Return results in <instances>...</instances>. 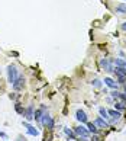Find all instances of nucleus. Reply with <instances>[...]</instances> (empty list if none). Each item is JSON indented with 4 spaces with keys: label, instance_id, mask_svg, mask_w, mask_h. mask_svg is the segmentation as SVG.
Returning a JSON list of instances; mask_svg holds the SVG:
<instances>
[{
    "label": "nucleus",
    "instance_id": "nucleus-22",
    "mask_svg": "<svg viewBox=\"0 0 126 141\" xmlns=\"http://www.w3.org/2000/svg\"><path fill=\"white\" fill-rule=\"evenodd\" d=\"M110 96H112V97H113V99H119V96H120V93H119V92H117V90H116V89H114V90H113V92H110Z\"/></svg>",
    "mask_w": 126,
    "mask_h": 141
},
{
    "label": "nucleus",
    "instance_id": "nucleus-21",
    "mask_svg": "<svg viewBox=\"0 0 126 141\" xmlns=\"http://www.w3.org/2000/svg\"><path fill=\"white\" fill-rule=\"evenodd\" d=\"M91 85L94 86V87H97V89H100V87H101V82L99 80V79H94V80L91 82Z\"/></svg>",
    "mask_w": 126,
    "mask_h": 141
},
{
    "label": "nucleus",
    "instance_id": "nucleus-16",
    "mask_svg": "<svg viewBox=\"0 0 126 141\" xmlns=\"http://www.w3.org/2000/svg\"><path fill=\"white\" fill-rule=\"evenodd\" d=\"M114 73H116V77H117V80H119V83L125 85L126 83V76H123L122 73H117V71H114Z\"/></svg>",
    "mask_w": 126,
    "mask_h": 141
},
{
    "label": "nucleus",
    "instance_id": "nucleus-12",
    "mask_svg": "<svg viewBox=\"0 0 126 141\" xmlns=\"http://www.w3.org/2000/svg\"><path fill=\"white\" fill-rule=\"evenodd\" d=\"M104 83H106L109 87H112V89H117V83L114 82L113 79H110V77H106V79H104Z\"/></svg>",
    "mask_w": 126,
    "mask_h": 141
},
{
    "label": "nucleus",
    "instance_id": "nucleus-17",
    "mask_svg": "<svg viewBox=\"0 0 126 141\" xmlns=\"http://www.w3.org/2000/svg\"><path fill=\"white\" fill-rule=\"evenodd\" d=\"M15 111H16L18 113H19V115H23V113H25V109L22 108V105H20L19 102H18V103L15 105Z\"/></svg>",
    "mask_w": 126,
    "mask_h": 141
},
{
    "label": "nucleus",
    "instance_id": "nucleus-24",
    "mask_svg": "<svg viewBox=\"0 0 126 141\" xmlns=\"http://www.w3.org/2000/svg\"><path fill=\"white\" fill-rule=\"evenodd\" d=\"M0 137L3 138V140H7V134H6V132H3V131H0Z\"/></svg>",
    "mask_w": 126,
    "mask_h": 141
},
{
    "label": "nucleus",
    "instance_id": "nucleus-18",
    "mask_svg": "<svg viewBox=\"0 0 126 141\" xmlns=\"http://www.w3.org/2000/svg\"><path fill=\"white\" fill-rule=\"evenodd\" d=\"M116 12H119V13H126V4H125V3L117 4V6H116Z\"/></svg>",
    "mask_w": 126,
    "mask_h": 141
},
{
    "label": "nucleus",
    "instance_id": "nucleus-5",
    "mask_svg": "<svg viewBox=\"0 0 126 141\" xmlns=\"http://www.w3.org/2000/svg\"><path fill=\"white\" fill-rule=\"evenodd\" d=\"M76 118H77V121H78V122H81V124H87V122H88L87 113H85L83 109H77V112H76Z\"/></svg>",
    "mask_w": 126,
    "mask_h": 141
},
{
    "label": "nucleus",
    "instance_id": "nucleus-28",
    "mask_svg": "<svg viewBox=\"0 0 126 141\" xmlns=\"http://www.w3.org/2000/svg\"><path fill=\"white\" fill-rule=\"evenodd\" d=\"M125 95H126V87H125Z\"/></svg>",
    "mask_w": 126,
    "mask_h": 141
},
{
    "label": "nucleus",
    "instance_id": "nucleus-11",
    "mask_svg": "<svg viewBox=\"0 0 126 141\" xmlns=\"http://www.w3.org/2000/svg\"><path fill=\"white\" fill-rule=\"evenodd\" d=\"M94 125H96V127H99V128H109L107 122L104 121L103 118H101V116H100V118H97V119L94 121Z\"/></svg>",
    "mask_w": 126,
    "mask_h": 141
},
{
    "label": "nucleus",
    "instance_id": "nucleus-13",
    "mask_svg": "<svg viewBox=\"0 0 126 141\" xmlns=\"http://www.w3.org/2000/svg\"><path fill=\"white\" fill-rule=\"evenodd\" d=\"M87 128H88V132H91V134H97V131H99L96 128L94 122H87Z\"/></svg>",
    "mask_w": 126,
    "mask_h": 141
},
{
    "label": "nucleus",
    "instance_id": "nucleus-26",
    "mask_svg": "<svg viewBox=\"0 0 126 141\" xmlns=\"http://www.w3.org/2000/svg\"><path fill=\"white\" fill-rule=\"evenodd\" d=\"M18 141H26V140L23 137H18Z\"/></svg>",
    "mask_w": 126,
    "mask_h": 141
},
{
    "label": "nucleus",
    "instance_id": "nucleus-23",
    "mask_svg": "<svg viewBox=\"0 0 126 141\" xmlns=\"http://www.w3.org/2000/svg\"><path fill=\"white\" fill-rule=\"evenodd\" d=\"M125 108H126V105H123L122 102H120V103H116V109L117 111H123Z\"/></svg>",
    "mask_w": 126,
    "mask_h": 141
},
{
    "label": "nucleus",
    "instance_id": "nucleus-20",
    "mask_svg": "<svg viewBox=\"0 0 126 141\" xmlns=\"http://www.w3.org/2000/svg\"><path fill=\"white\" fill-rule=\"evenodd\" d=\"M99 112H100V115H101V118H103V119H107V118H109V112H107L104 108H100V109H99Z\"/></svg>",
    "mask_w": 126,
    "mask_h": 141
},
{
    "label": "nucleus",
    "instance_id": "nucleus-9",
    "mask_svg": "<svg viewBox=\"0 0 126 141\" xmlns=\"http://www.w3.org/2000/svg\"><path fill=\"white\" fill-rule=\"evenodd\" d=\"M23 116L26 118V121H32V119H33V106H32V105H29V106H28V109L25 111Z\"/></svg>",
    "mask_w": 126,
    "mask_h": 141
},
{
    "label": "nucleus",
    "instance_id": "nucleus-15",
    "mask_svg": "<svg viewBox=\"0 0 126 141\" xmlns=\"http://www.w3.org/2000/svg\"><path fill=\"white\" fill-rule=\"evenodd\" d=\"M64 132H65V135H67L68 138H71V140H76V138H77L76 134H74V132L71 131L70 128H64Z\"/></svg>",
    "mask_w": 126,
    "mask_h": 141
},
{
    "label": "nucleus",
    "instance_id": "nucleus-7",
    "mask_svg": "<svg viewBox=\"0 0 126 141\" xmlns=\"http://www.w3.org/2000/svg\"><path fill=\"white\" fill-rule=\"evenodd\" d=\"M23 127H25L26 129H28V134L29 135H33V137H36V135L39 134V131L36 128H35L33 125H31V124H28L26 121H23Z\"/></svg>",
    "mask_w": 126,
    "mask_h": 141
},
{
    "label": "nucleus",
    "instance_id": "nucleus-6",
    "mask_svg": "<svg viewBox=\"0 0 126 141\" xmlns=\"http://www.w3.org/2000/svg\"><path fill=\"white\" fill-rule=\"evenodd\" d=\"M100 66L103 67V69L106 70L107 73H114L113 66H112V63H110V61H109L107 58H101V60H100Z\"/></svg>",
    "mask_w": 126,
    "mask_h": 141
},
{
    "label": "nucleus",
    "instance_id": "nucleus-25",
    "mask_svg": "<svg viewBox=\"0 0 126 141\" xmlns=\"http://www.w3.org/2000/svg\"><path fill=\"white\" fill-rule=\"evenodd\" d=\"M9 97H10V99H16V95H15V93H10Z\"/></svg>",
    "mask_w": 126,
    "mask_h": 141
},
{
    "label": "nucleus",
    "instance_id": "nucleus-14",
    "mask_svg": "<svg viewBox=\"0 0 126 141\" xmlns=\"http://www.w3.org/2000/svg\"><path fill=\"white\" fill-rule=\"evenodd\" d=\"M113 63L116 64V67H123V69H126V61L122 58H114Z\"/></svg>",
    "mask_w": 126,
    "mask_h": 141
},
{
    "label": "nucleus",
    "instance_id": "nucleus-10",
    "mask_svg": "<svg viewBox=\"0 0 126 141\" xmlns=\"http://www.w3.org/2000/svg\"><path fill=\"white\" fill-rule=\"evenodd\" d=\"M107 112H109V116H110V118L113 119L114 122H116V121H119V119H120V116H122V115H120V112H119V111H116V109L107 111Z\"/></svg>",
    "mask_w": 126,
    "mask_h": 141
},
{
    "label": "nucleus",
    "instance_id": "nucleus-8",
    "mask_svg": "<svg viewBox=\"0 0 126 141\" xmlns=\"http://www.w3.org/2000/svg\"><path fill=\"white\" fill-rule=\"evenodd\" d=\"M44 111H45V105H42L41 109L35 111V113H33V119H36L39 124H41V121H42V115H44Z\"/></svg>",
    "mask_w": 126,
    "mask_h": 141
},
{
    "label": "nucleus",
    "instance_id": "nucleus-19",
    "mask_svg": "<svg viewBox=\"0 0 126 141\" xmlns=\"http://www.w3.org/2000/svg\"><path fill=\"white\" fill-rule=\"evenodd\" d=\"M51 138H52V129H45V135H44V141H51Z\"/></svg>",
    "mask_w": 126,
    "mask_h": 141
},
{
    "label": "nucleus",
    "instance_id": "nucleus-3",
    "mask_svg": "<svg viewBox=\"0 0 126 141\" xmlns=\"http://www.w3.org/2000/svg\"><path fill=\"white\" fill-rule=\"evenodd\" d=\"M41 124H42V125H44L47 129H54V127H55V122H54L52 116H49L48 113H44V115H42Z\"/></svg>",
    "mask_w": 126,
    "mask_h": 141
},
{
    "label": "nucleus",
    "instance_id": "nucleus-4",
    "mask_svg": "<svg viewBox=\"0 0 126 141\" xmlns=\"http://www.w3.org/2000/svg\"><path fill=\"white\" fill-rule=\"evenodd\" d=\"M12 86H13L15 90H22L23 86H25V77H23V76H18V79L13 82Z\"/></svg>",
    "mask_w": 126,
    "mask_h": 141
},
{
    "label": "nucleus",
    "instance_id": "nucleus-2",
    "mask_svg": "<svg viewBox=\"0 0 126 141\" xmlns=\"http://www.w3.org/2000/svg\"><path fill=\"white\" fill-rule=\"evenodd\" d=\"M18 69H16V66H12L10 64L9 67H7V82L10 83V85H13V82H15L16 79H18Z\"/></svg>",
    "mask_w": 126,
    "mask_h": 141
},
{
    "label": "nucleus",
    "instance_id": "nucleus-1",
    "mask_svg": "<svg viewBox=\"0 0 126 141\" xmlns=\"http://www.w3.org/2000/svg\"><path fill=\"white\" fill-rule=\"evenodd\" d=\"M74 132H76V135L81 137L83 141H90V132H88V129L84 128L83 125L76 127V128H74Z\"/></svg>",
    "mask_w": 126,
    "mask_h": 141
},
{
    "label": "nucleus",
    "instance_id": "nucleus-27",
    "mask_svg": "<svg viewBox=\"0 0 126 141\" xmlns=\"http://www.w3.org/2000/svg\"><path fill=\"white\" fill-rule=\"evenodd\" d=\"M122 29H125V31H126V22L122 23Z\"/></svg>",
    "mask_w": 126,
    "mask_h": 141
}]
</instances>
